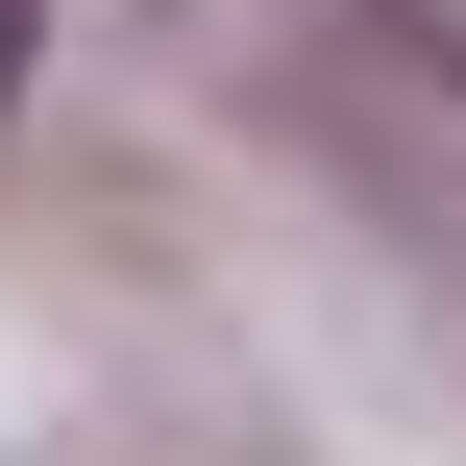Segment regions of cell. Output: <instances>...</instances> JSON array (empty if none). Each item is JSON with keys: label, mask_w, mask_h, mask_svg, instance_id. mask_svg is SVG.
I'll use <instances>...</instances> for the list:
<instances>
[{"label": "cell", "mask_w": 466, "mask_h": 466, "mask_svg": "<svg viewBox=\"0 0 466 466\" xmlns=\"http://www.w3.org/2000/svg\"><path fill=\"white\" fill-rule=\"evenodd\" d=\"M25 49H49V0H0V98H25Z\"/></svg>", "instance_id": "1"}]
</instances>
